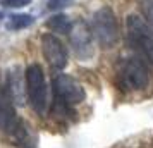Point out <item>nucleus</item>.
<instances>
[{"label": "nucleus", "instance_id": "nucleus-12", "mask_svg": "<svg viewBox=\"0 0 153 148\" xmlns=\"http://www.w3.org/2000/svg\"><path fill=\"white\" fill-rule=\"evenodd\" d=\"M33 22H35L33 16H29V14H14V16L9 17L5 28H7L9 31H19V29L29 28Z\"/></svg>", "mask_w": 153, "mask_h": 148}, {"label": "nucleus", "instance_id": "nucleus-13", "mask_svg": "<svg viewBox=\"0 0 153 148\" xmlns=\"http://www.w3.org/2000/svg\"><path fill=\"white\" fill-rule=\"evenodd\" d=\"M139 7H141V12H143L145 21L150 26H153V0H141L139 2Z\"/></svg>", "mask_w": 153, "mask_h": 148}, {"label": "nucleus", "instance_id": "nucleus-7", "mask_svg": "<svg viewBox=\"0 0 153 148\" xmlns=\"http://www.w3.org/2000/svg\"><path fill=\"white\" fill-rule=\"evenodd\" d=\"M42 52L45 60L50 64L52 69L60 71L67 65V59H69L67 48L64 47V43L55 35L47 33V35L42 36Z\"/></svg>", "mask_w": 153, "mask_h": 148}, {"label": "nucleus", "instance_id": "nucleus-8", "mask_svg": "<svg viewBox=\"0 0 153 148\" xmlns=\"http://www.w3.org/2000/svg\"><path fill=\"white\" fill-rule=\"evenodd\" d=\"M26 79V78H24ZM24 79H22V71L19 67H12L7 74V93L10 100L16 105H24V93H26V86H24Z\"/></svg>", "mask_w": 153, "mask_h": 148}, {"label": "nucleus", "instance_id": "nucleus-14", "mask_svg": "<svg viewBox=\"0 0 153 148\" xmlns=\"http://www.w3.org/2000/svg\"><path fill=\"white\" fill-rule=\"evenodd\" d=\"M72 2H74V0H48V2H47V7H48V10H52V12H57V10H62V9L69 7Z\"/></svg>", "mask_w": 153, "mask_h": 148}, {"label": "nucleus", "instance_id": "nucleus-16", "mask_svg": "<svg viewBox=\"0 0 153 148\" xmlns=\"http://www.w3.org/2000/svg\"><path fill=\"white\" fill-rule=\"evenodd\" d=\"M2 17H4V16H2V12H0V19H2Z\"/></svg>", "mask_w": 153, "mask_h": 148}, {"label": "nucleus", "instance_id": "nucleus-5", "mask_svg": "<svg viewBox=\"0 0 153 148\" xmlns=\"http://www.w3.org/2000/svg\"><path fill=\"white\" fill-rule=\"evenodd\" d=\"M53 93L62 105H77L86 97L83 86L69 74H57L53 78Z\"/></svg>", "mask_w": 153, "mask_h": 148}, {"label": "nucleus", "instance_id": "nucleus-1", "mask_svg": "<svg viewBox=\"0 0 153 148\" xmlns=\"http://www.w3.org/2000/svg\"><path fill=\"white\" fill-rule=\"evenodd\" d=\"M91 33L102 48H112L119 42L117 17L110 7H100L91 17Z\"/></svg>", "mask_w": 153, "mask_h": 148}, {"label": "nucleus", "instance_id": "nucleus-6", "mask_svg": "<svg viewBox=\"0 0 153 148\" xmlns=\"http://www.w3.org/2000/svg\"><path fill=\"white\" fill-rule=\"evenodd\" d=\"M69 42L71 47L74 50L81 60H88L93 57V33L91 28L83 21H77L72 24V28L69 31Z\"/></svg>", "mask_w": 153, "mask_h": 148}, {"label": "nucleus", "instance_id": "nucleus-2", "mask_svg": "<svg viewBox=\"0 0 153 148\" xmlns=\"http://www.w3.org/2000/svg\"><path fill=\"white\" fill-rule=\"evenodd\" d=\"M119 86L124 91H139L150 85V71L139 57H129L120 64L117 72Z\"/></svg>", "mask_w": 153, "mask_h": 148}, {"label": "nucleus", "instance_id": "nucleus-15", "mask_svg": "<svg viewBox=\"0 0 153 148\" xmlns=\"http://www.w3.org/2000/svg\"><path fill=\"white\" fill-rule=\"evenodd\" d=\"M31 4V0H0V5L9 9H19V7H26Z\"/></svg>", "mask_w": 153, "mask_h": 148}, {"label": "nucleus", "instance_id": "nucleus-9", "mask_svg": "<svg viewBox=\"0 0 153 148\" xmlns=\"http://www.w3.org/2000/svg\"><path fill=\"white\" fill-rule=\"evenodd\" d=\"M12 103L14 102L10 100L9 93L0 90V127L9 134H12V131L16 129L17 122H19V119L16 117Z\"/></svg>", "mask_w": 153, "mask_h": 148}, {"label": "nucleus", "instance_id": "nucleus-4", "mask_svg": "<svg viewBox=\"0 0 153 148\" xmlns=\"http://www.w3.org/2000/svg\"><path fill=\"white\" fill-rule=\"evenodd\" d=\"M127 36L129 42L139 48L145 57L153 64V29L139 16L131 14L127 17Z\"/></svg>", "mask_w": 153, "mask_h": 148}, {"label": "nucleus", "instance_id": "nucleus-11", "mask_svg": "<svg viewBox=\"0 0 153 148\" xmlns=\"http://www.w3.org/2000/svg\"><path fill=\"white\" fill-rule=\"evenodd\" d=\"M72 24H74V22H71V19L67 16L55 14V16H52V17H48L47 28H48L52 33H55V35H69Z\"/></svg>", "mask_w": 153, "mask_h": 148}, {"label": "nucleus", "instance_id": "nucleus-3", "mask_svg": "<svg viewBox=\"0 0 153 148\" xmlns=\"http://www.w3.org/2000/svg\"><path fill=\"white\" fill-rule=\"evenodd\" d=\"M26 78V95H28L29 105L33 107L36 114L43 115L47 110V81L40 64H29L24 72Z\"/></svg>", "mask_w": 153, "mask_h": 148}, {"label": "nucleus", "instance_id": "nucleus-10", "mask_svg": "<svg viewBox=\"0 0 153 148\" xmlns=\"http://www.w3.org/2000/svg\"><path fill=\"white\" fill-rule=\"evenodd\" d=\"M10 136L14 138L16 145L19 148H35V134L31 133V127L22 120L17 122V126Z\"/></svg>", "mask_w": 153, "mask_h": 148}]
</instances>
